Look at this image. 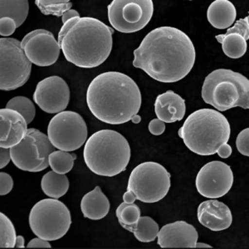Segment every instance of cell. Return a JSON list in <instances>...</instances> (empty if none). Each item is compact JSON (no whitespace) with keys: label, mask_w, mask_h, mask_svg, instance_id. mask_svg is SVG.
Listing matches in <instances>:
<instances>
[{"label":"cell","mask_w":249,"mask_h":249,"mask_svg":"<svg viewBox=\"0 0 249 249\" xmlns=\"http://www.w3.org/2000/svg\"><path fill=\"white\" fill-rule=\"evenodd\" d=\"M196 48L184 32L169 26L154 29L134 51L133 66L160 82L186 77L196 62Z\"/></svg>","instance_id":"obj_1"},{"label":"cell","mask_w":249,"mask_h":249,"mask_svg":"<svg viewBox=\"0 0 249 249\" xmlns=\"http://www.w3.org/2000/svg\"><path fill=\"white\" fill-rule=\"evenodd\" d=\"M88 108L96 118L110 124L131 121L142 107V93L131 77L107 71L91 81L87 91Z\"/></svg>","instance_id":"obj_2"},{"label":"cell","mask_w":249,"mask_h":249,"mask_svg":"<svg viewBox=\"0 0 249 249\" xmlns=\"http://www.w3.org/2000/svg\"><path fill=\"white\" fill-rule=\"evenodd\" d=\"M113 29L94 18H73L58 34V44L67 61L78 68L102 65L112 50Z\"/></svg>","instance_id":"obj_3"},{"label":"cell","mask_w":249,"mask_h":249,"mask_svg":"<svg viewBox=\"0 0 249 249\" xmlns=\"http://www.w3.org/2000/svg\"><path fill=\"white\" fill-rule=\"evenodd\" d=\"M231 127L218 110L204 108L187 117L178 135L189 150L198 156H213L230 141Z\"/></svg>","instance_id":"obj_4"},{"label":"cell","mask_w":249,"mask_h":249,"mask_svg":"<svg viewBox=\"0 0 249 249\" xmlns=\"http://www.w3.org/2000/svg\"><path fill=\"white\" fill-rule=\"evenodd\" d=\"M131 150L127 140L117 131L101 130L86 142L83 157L87 166L97 176L113 177L126 170Z\"/></svg>","instance_id":"obj_5"},{"label":"cell","mask_w":249,"mask_h":249,"mask_svg":"<svg viewBox=\"0 0 249 249\" xmlns=\"http://www.w3.org/2000/svg\"><path fill=\"white\" fill-rule=\"evenodd\" d=\"M204 102L219 111L249 108V81L230 69H217L207 76L202 88Z\"/></svg>","instance_id":"obj_6"},{"label":"cell","mask_w":249,"mask_h":249,"mask_svg":"<svg viewBox=\"0 0 249 249\" xmlns=\"http://www.w3.org/2000/svg\"><path fill=\"white\" fill-rule=\"evenodd\" d=\"M71 224V213L57 198L40 200L29 213L30 229L37 237L45 240H58L64 237Z\"/></svg>","instance_id":"obj_7"},{"label":"cell","mask_w":249,"mask_h":249,"mask_svg":"<svg viewBox=\"0 0 249 249\" xmlns=\"http://www.w3.org/2000/svg\"><path fill=\"white\" fill-rule=\"evenodd\" d=\"M170 178V173L161 164L144 162L130 173L127 190L133 192L140 201L153 204L167 196L171 186Z\"/></svg>","instance_id":"obj_8"},{"label":"cell","mask_w":249,"mask_h":249,"mask_svg":"<svg viewBox=\"0 0 249 249\" xmlns=\"http://www.w3.org/2000/svg\"><path fill=\"white\" fill-rule=\"evenodd\" d=\"M0 60L1 90L14 91L25 85L31 75L32 62L26 56L21 42L13 37H2Z\"/></svg>","instance_id":"obj_9"},{"label":"cell","mask_w":249,"mask_h":249,"mask_svg":"<svg viewBox=\"0 0 249 249\" xmlns=\"http://www.w3.org/2000/svg\"><path fill=\"white\" fill-rule=\"evenodd\" d=\"M55 151L48 136L35 128H29L25 138L10 148L12 161L19 170L40 172L49 166V156Z\"/></svg>","instance_id":"obj_10"},{"label":"cell","mask_w":249,"mask_h":249,"mask_svg":"<svg viewBox=\"0 0 249 249\" xmlns=\"http://www.w3.org/2000/svg\"><path fill=\"white\" fill-rule=\"evenodd\" d=\"M88 134L84 119L71 110L56 114L48 124V139L54 147L67 152L82 147L87 142Z\"/></svg>","instance_id":"obj_11"},{"label":"cell","mask_w":249,"mask_h":249,"mask_svg":"<svg viewBox=\"0 0 249 249\" xmlns=\"http://www.w3.org/2000/svg\"><path fill=\"white\" fill-rule=\"evenodd\" d=\"M110 25L123 34H132L144 29L154 14L151 0H114L107 7Z\"/></svg>","instance_id":"obj_12"},{"label":"cell","mask_w":249,"mask_h":249,"mask_svg":"<svg viewBox=\"0 0 249 249\" xmlns=\"http://www.w3.org/2000/svg\"><path fill=\"white\" fill-rule=\"evenodd\" d=\"M233 184V174L229 164L224 162H209L198 171L196 189L205 198H218L227 195Z\"/></svg>","instance_id":"obj_13"},{"label":"cell","mask_w":249,"mask_h":249,"mask_svg":"<svg viewBox=\"0 0 249 249\" xmlns=\"http://www.w3.org/2000/svg\"><path fill=\"white\" fill-rule=\"evenodd\" d=\"M34 101L46 113H60L68 107L70 89L62 77H48L37 83Z\"/></svg>","instance_id":"obj_14"},{"label":"cell","mask_w":249,"mask_h":249,"mask_svg":"<svg viewBox=\"0 0 249 249\" xmlns=\"http://www.w3.org/2000/svg\"><path fill=\"white\" fill-rule=\"evenodd\" d=\"M23 51L34 65L48 67L57 62L61 47L51 32L43 29L28 41L23 47Z\"/></svg>","instance_id":"obj_15"},{"label":"cell","mask_w":249,"mask_h":249,"mask_svg":"<svg viewBox=\"0 0 249 249\" xmlns=\"http://www.w3.org/2000/svg\"><path fill=\"white\" fill-rule=\"evenodd\" d=\"M157 244L162 249L196 248L198 234L196 228L185 221H176L162 227L158 232Z\"/></svg>","instance_id":"obj_16"},{"label":"cell","mask_w":249,"mask_h":249,"mask_svg":"<svg viewBox=\"0 0 249 249\" xmlns=\"http://www.w3.org/2000/svg\"><path fill=\"white\" fill-rule=\"evenodd\" d=\"M28 122L19 112L3 108L0 110V146L10 149L19 144L28 132Z\"/></svg>","instance_id":"obj_17"},{"label":"cell","mask_w":249,"mask_h":249,"mask_svg":"<svg viewBox=\"0 0 249 249\" xmlns=\"http://www.w3.org/2000/svg\"><path fill=\"white\" fill-rule=\"evenodd\" d=\"M197 216L198 222L203 226L214 232L229 229L232 223V212L230 208L213 198L199 204Z\"/></svg>","instance_id":"obj_18"},{"label":"cell","mask_w":249,"mask_h":249,"mask_svg":"<svg viewBox=\"0 0 249 249\" xmlns=\"http://www.w3.org/2000/svg\"><path fill=\"white\" fill-rule=\"evenodd\" d=\"M155 111L157 118L164 123L180 122L186 111L185 101L173 91H165L156 97Z\"/></svg>","instance_id":"obj_19"},{"label":"cell","mask_w":249,"mask_h":249,"mask_svg":"<svg viewBox=\"0 0 249 249\" xmlns=\"http://www.w3.org/2000/svg\"><path fill=\"white\" fill-rule=\"evenodd\" d=\"M81 210L85 218L100 220L107 215L110 210V202L101 188L96 186L83 196L81 201Z\"/></svg>","instance_id":"obj_20"},{"label":"cell","mask_w":249,"mask_h":249,"mask_svg":"<svg viewBox=\"0 0 249 249\" xmlns=\"http://www.w3.org/2000/svg\"><path fill=\"white\" fill-rule=\"evenodd\" d=\"M236 17V9L229 0L213 1L207 11V18L215 29H229L234 23Z\"/></svg>","instance_id":"obj_21"},{"label":"cell","mask_w":249,"mask_h":249,"mask_svg":"<svg viewBox=\"0 0 249 249\" xmlns=\"http://www.w3.org/2000/svg\"><path fill=\"white\" fill-rule=\"evenodd\" d=\"M41 188L46 196L57 199L65 196L68 192L69 180L66 175H60L53 170L43 176Z\"/></svg>","instance_id":"obj_22"},{"label":"cell","mask_w":249,"mask_h":249,"mask_svg":"<svg viewBox=\"0 0 249 249\" xmlns=\"http://www.w3.org/2000/svg\"><path fill=\"white\" fill-rule=\"evenodd\" d=\"M28 0H1L0 18H10L15 21L17 27L22 25L29 15Z\"/></svg>","instance_id":"obj_23"},{"label":"cell","mask_w":249,"mask_h":249,"mask_svg":"<svg viewBox=\"0 0 249 249\" xmlns=\"http://www.w3.org/2000/svg\"><path fill=\"white\" fill-rule=\"evenodd\" d=\"M227 57L238 59L246 53L247 40L238 34H219L215 36Z\"/></svg>","instance_id":"obj_24"},{"label":"cell","mask_w":249,"mask_h":249,"mask_svg":"<svg viewBox=\"0 0 249 249\" xmlns=\"http://www.w3.org/2000/svg\"><path fill=\"white\" fill-rule=\"evenodd\" d=\"M116 214L122 228L132 232L141 218V210L136 204H127L123 202L116 209Z\"/></svg>","instance_id":"obj_25"},{"label":"cell","mask_w":249,"mask_h":249,"mask_svg":"<svg viewBox=\"0 0 249 249\" xmlns=\"http://www.w3.org/2000/svg\"><path fill=\"white\" fill-rule=\"evenodd\" d=\"M159 231V224L156 221L150 217L144 216L139 218L132 232L140 242L150 243L156 240Z\"/></svg>","instance_id":"obj_26"},{"label":"cell","mask_w":249,"mask_h":249,"mask_svg":"<svg viewBox=\"0 0 249 249\" xmlns=\"http://www.w3.org/2000/svg\"><path fill=\"white\" fill-rule=\"evenodd\" d=\"M77 159L75 154L69 153L63 150H55L49 156V166L54 172L60 175H66L70 172L74 165V160Z\"/></svg>","instance_id":"obj_27"},{"label":"cell","mask_w":249,"mask_h":249,"mask_svg":"<svg viewBox=\"0 0 249 249\" xmlns=\"http://www.w3.org/2000/svg\"><path fill=\"white\" fill-rule=\"evenodd\" d=\"M35 3L43 15L57 17H62L72 6V3L69 0H37Z\"/></svg>","instance_id":"obj_28"},{"label":"cell","mask_w":249,"mask_h":249,"mask_svg":"<svg viewBox=\"0 0 249 249\" xmlns=\"http://www.w3.org/2000/svg\"><path fill=\"white\" fill-rule=\"evenodd\" d=\"M5 108L19 112L25 118L28 124H30L34 121L36 115L35 106L31 100L25 96H18L12 98L7 103Z\"/></svg>","instance_id":"obj_29"},{"label":"cell","mask_w":249,"mask_h":249,"mask_svg":"<svg viewBox=\"0 0 249 249\" xmlns=\"http://www.w3.org/2000/svg\"><path fill=\"white\" fill-rule=\"evenodd\" d=\"M16 231L15 226L7 216L0 213V247L2 249L15 248L16 244Z\"/></svg>","instance_id":"obj_30"},{"label":"cell","mask_w":249,"mask_h":249,"mask_svg":"<svg viewBox=\"0 0 249 249\" xmlns=\"http://www.w3.org/2000/svg\"><path fill=\"white\" fill-rule=\"evenodd\" d=\"M249 16L245 18H241L238 20L234 25L229 28L227 30L226 34H238L245 38L248 41L249 38Z\"/></svg>","instance_id":"obj_31"},{"label":"cell","mask_w":249,"mask_h":249,"mask_svg":"<svg viewBox=\"0 0 249 249\" xmlns=\"http://www.w3.org/2000/svg\"><path fill=\"white\" fill-rule=\"evenodd\" d=\"M249 129L246 128L238 134L236 140V146L238 151L245 156H249Z\"/></svg>","instance_id":"obj_32"},{"label":"cell","mask_w":249,"mask_h":249,"mask_svg":"<svg viewBox=\"0 0 249 249\" xmlns=\"http://www.w3.org/2000/svg\"><path fill=\"white\" fill-rule=\"evenodd\" d=\"M17 24L14 19L10 18H0V34L3 37H7L15 33L17 29Z\"/></svg>","instance_id":"obj_33"},{"label":"cell","mask_w":249,"mask_h":249,"mask_svg":"<svg viewBox=\"0 0 249 249\" xmlns=\"http://www.w3.org/2000/svg\"><path fill=\"white\" fill-rule=\"evenodd\" d=\"M14 188V179L8 173L0 174V195L6 196L11 192Z\"/></svg>","instance_id":"obj_34"},{"label":"cell","mask_w":249,"mask_h":249,"mask_svg":"<svg viewBox=\"0 0 249 249\" xmlns=\"http://www.w3.org/2000/svg\"><path fill=\"white\" fill-rule=\"evenodd\" d=\"M149 130H150V133L154 136H160L164 133V130H165L164 122H162L158 118L152 120L149 123Z\"/></svg>","instance_id":"obj_35"},{"label":"cell","mask_w":249,"mask_h":249,"mask_svg":"<svg viewBox=\"0 0 249 249\" xmlns=\"http://www.w3.org/2000/svg\"><path fill=\"white\" fill-rule=\"evenodd\" d=\"M27 248L31 249V248H43V249H51V244L49 242L45 239L41 238H35L29 241V244L27 245Z\"/></svg>","instance_id":"obj_36"},{"label":"cell","mask_w":249,"mask_h":249,"mask_svg":"<svg viewBox=\"0 0 249 249\" xmlns=\"http://www.w3.org/2000/svg\"><path fill=\"white\" fill-rule=\"evenodd\" d=\"M0 157H1L0 158V168L3 169L9 164V161L12 160L10 149L1 147V149H0Z\"/></svg>","instance_id":"obj_37"},{"label":"cell","mask_w":249,"mask_h":249,"mask_svg":"<svg viewBox=\"0 0 249 249\" xmlns=\"http://www.w3.org/2000/svg\"><path fill=\"white\" fill-rule=\"evenodd\" d=\"M232 151V147L230 146V144L226 143V144H222L220 147L218 148L217 153H218V156H220L221 158L227 159L231 156Z\"/></svg>","instance_id":"obj_38"},{"label":"cell","mask_w":249,"mask_h":249,"mask_svg":"<svg viewBox=\"0 0 249 249\" xmlns=\"http://www.w3.org/2000/svg\"><path fill=\"white\" fill-rule=\"evenodd\" d=\"M78 17H80V15L79 13H78L77 10H75V9H70V10L66 12L65 14L62 15V23L64 24V23L68 22V20L71 19V18H73Z\"/></svg>","instance_id":"obj_39"},{"label":"cell","mask_w":249,"mask_h":249,"mask_svg":"<svg viewBox=\"0 0 249 249\" xmlns=\"http://www.w3.org/2000/svg\"><path fill=\"white\" fill-rule=\"evenodd\" d=\"M136 200V196L135 194L131 191L127 190L126 192L123 195V201L127 204H134Z\"/></svg>","instance_id":"obj_40"},{"label":"cell","mask_w":249,"mask_h":249,"mask_svg":"<svg viewBox=\"0 0 249 249\" xmlns=\"http://www.w3.org/2000/svg\"><path fill=\"white\" fill-rule=\"evenodd\" d=\"M15 248H17V249H24L25 248V239L23 236H21V235L17 236Z\"/></svg>","instance_id":"obj_41"},{"label":"cell","mask_w":249,"mask_h":249,"mask_svg":"<svg viewBox=\"0 0 249 249\" xmlns=\"http://www.w3.org/2000/svg\"><path fill=\"white\" fill-rule=\"evenodd\" d=\"M141 121H142V117L138 114H136L131 118V122H133L134 124H138Z\"/></svg>","instance_id":"obj_42"},{"label":"cell","mask_w":249,"mask_h":249,"mask_svg":"<svg viewBox=\"0 0 249 249\" xmlns=\"http://www.w3.org/2000/svg\"><path fill=\"white\" fill-rule=\"evenodd\" d=\"M196 248H202V249H212V246H210L209 244H204V243H198L196 244Z\"/></svg>","instance_id":"obj_43"}]
</instances>
